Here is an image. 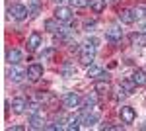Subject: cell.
Here are the masks:
<instances>
[{
    "mask_svg": "<svg viewBox=\"0 0 146 131\" xmlns=\"http://www.w3.org/2000/svg\"><path fill=\"white\" fill-rule=\"evenodd\" d=\"M10 16L14 18V20H18V22H22V20H25L27 18V14H29V8L27 6H23V4H14V6H10Z\"/></svg>",
    "mask_w": 146,
    "mask_h": 131,
    "instance_id": "6da1fadb",
    "label": "cell"
},
{
    "mask_svg": "<svg viewBox=\"0 0 146 131\" xmlns=\"http://www.w3.org/2000/svg\"><path fill=\"white\" fill-rule=\"evenodd\" d=\"M23 77H27V71H25V69H22V67H18V65H10V69H8V78H10V80L18 82V80H22Z\"/></svg>",
    "mask_w": 146,
    "mask_h": 131,
    "instance_id": "7a4b0ae2",
    "label": "cell"
},
{
    "mask_svg": "<svg viewBox=\"0 0 146 131\" xmlns=\"http://www.w3.org/2000/svg\"><path fill=\"white\" fill-rule=\"evenodd\" d=\"M119 116H121L123 123H135V120H136V112L131 106H123V108L119 110Z\"/></svg>",
    "mask_w": 146,
    "mask_h": 131,
    "instance_id": "3957f363",
    "label": "cell"
},
{
    "mask_svg": "<svg viewBox=\"0 0 146 131\" xmlns=\"http://www.w3.org/2000/svg\"><path fill=\"white\" fill-rule=\"evenodd\" d=\"M62 104H64V108H68V110L78 108L80 96L76 94V92H68V94H64V96H62Z\"/></svg>",
    "mask_w": 146,
    "mask_h": 131,
    "instance_id": "277c9868",
    "label": "cell"
},
{
    "mask_svg": "<svg viewBox=\"0 0 146 131\" xmlns=\"http://www.w3.org/2000/svg\"><path fill=\"white\" fill-rule=\"evenodd\" d=\"M43 77V65H39V63H33V65L27 67V78L35 82V80H39V78Z\"/></svg>",
    "mask_w": 146,
    "mask_h": 131,
    "instance_id": "5b68a950",
    "label": "cell"
},
{
    "mask_svg": "<svg viewBox=\"0 0 146 131\" xmlns=\"http://www.w3.org/2000/svg\"><path fill=\"white\" fill-rule=\"evenodd\" d=\"M105 39L111 41V43H119L123 39V30H119L117 26H111L107 32H105Z\"/></svg>",
    "mask_w": 146,
    "mask_h": 131,
    "instance_id": "8992f818",
    "label": "cell"
},
{
    "mask_svg": "<svg viewBox=\"0 0 146 131\" xmlns=\"http://www.w3.org/2000/svg\"><path fill=\"white\" fill-rule=\"evenodd\" d=\"M55 18L58 20V22H70V20H72V10L66 8V6H56Z\"/></svg>",
    "mask_w": 146,
    "mask_h": 131,
    "instance_id": "52a82bcc",
    "label": "cell"
},
{
    "mask_svg": "<svg viewBox=\"0 0 146 131\" xmlns=\"http://www.w3.org/2000/svg\"><path fill=\"white\" fill-rule=\"evenodd\" d=\"M119 20H121L123 24H135L138 18H136L135 10H131V8H125V10L119 12Z\"/></svg>",
    "mask_w": 146,
    "mask_h": 131,
    "instance_id": "ba28073f",
    "label": "cell"
},
{
    "mask_svg": "<svg viewBox=\"0 0 146 131\" xmlns=\"http://www.w3.org/2000/svg\"><path fill=\"white\" fill-rule=\"evenodd\" d=\"M86 77H90V78H109V77H107V73H103V69H101V67L94 65V63L88 67V73H86Z\"/></svg>",
    "mask_w": 146,
    "mask_h": 131,
    "instance_id": "9c48e42d",
    "label": "cell"
},
{
    "mask_svg": "<svg viewBox=\"0 0 146 131\" xmlns=\"http://www.w3.org/2000/svg\"><path fill=\"white\" fill-rule=\"evenodd\" d=\"M25 108H27V102H25V98L18 96V98L12 100V112H14V114H22V112H25Z\"/></svg>",
    "mask_w": 146,
    "mask_h": 131,
    "instance_id": "30bf717a",
    "label": "cell"
},
{
    "mask_svg": "<svg viewBox=\"0 0 146 131\" xmlns=\"http://www.w3.org/2000/svg\"><path fill=\"white\" fill-rule=\"evenodd\" d=\"M29 127H31V129H43V127H47L43 116H39V114H31V118H29Z\"/></svg>",
    "mask_w": 146,
    "mask_h": 131,
    "instance_id": "8fae6325",
    "label": "cell"
},
{
    "mask_svg": "<svg viewBox=\"0 0 146 131\" xmlns=\"http://www.w3.org/2000/svg\"><path fill=\"white\" fill-rule=\"evenodd\" d=\"M131 78L135 80L136 86H146V71H144V69H136Z\"/></svg>",
    "mask_w": 146,
    "mask_h": 131,
    "instance_id": "7c38bea8",
    "label": "cell"
},
{
    "mask_svg": "<svg viewBox=\"0 0 146 131\" xmlns=\"http://www.w3.org/2000/svg\"><path fill=\"white\" fill-rule=\"evenodd\" d=\"M39 45H41V35H39L37 32H33L29 37H27V47H29V51H37Z\"/></svg>",
    "mask_w": 146,
    "mask_h": 131,
    "instance_id": "4fadbf2b",
    "label": "cell"
},
{
    "mask_svg": "<svg viewBox=\"0 0 146 131\" xmlns=\"http://www.w3.org/2000/svg\"><path fill=\"white\" fill-rule=\"evenodd\" d=\"M131 43L136 45V47H144L146 45V33L144 32H136L131 35Z\"/></svg>",
    "mask_w": 146,
    "mask_h": 131,
    "instance_id": "5bb4252c",
    "label": "cell"
},
{
    "mask_svg": "<svg viewBox=\"0 0 146 131\" xmlns=\"http://www.w3.org/2000/svg\"><path fill=\"white\" fill-rule=\"evenodd\" d=\"M121 92H125V94H127V96H129V94H133V92H135V88H136V84H135V80H133V78H131V80H129V78H125V80H121Z\"/></svg>",
    "mask_w": 146,
    "mask_h": 131,
    "instance_id": "9a60e30c",
    "label": "cell"
},
{
    "mask_svg": "<svg viewBox=\"0 0 146 131\" xmlns=\"http://www.w3.org/2000/svg\"><path fill=\"white\" fill-rule=\"evenodd\" d=\"M94 90H96V92H100V94H107V92L111 90V84H109V80H107V78H103V80H98V82H96Z\"/></svg>",
    "mask_w": 146,
    "mask_h": 131,
    "instance_id": "2e32d148",
    "label": "cell"
},
{
    "mask_svg": "<svg viewBox=\"0 0 146 131\" xmlns=\"http://www.w3.org/2000/svg\"><path fill=\"white\" fill-rule=\"evenodd\" d=\"M22 59H23V55H22L20 49H10V51H8V63H10V65H18Z\"/></svg>",
    "mask_w": 146,
    "mask_h": 131,
    "instance_id": "e0dca14e",
    "label": "cell"
},
{
    "mask_svg": "<svg viewBox=\"0 0 146 131\" xmlns=\"http://www.w3.org/2000/svg\"><path fill=\"white\" fill-rule=\"evenodd\" d=\"M98 120H100V116H98V114H84L80 121H82V125H88V127H90V125H94Z\"/></svg>",
    "mask_w": 146,
    "mask_h": 131,
    "instance_id": "ac0fdd59",
    "label": "cell"
},
{
    "mask_svg": "<svg viewBox=\"0 0 146 131\" xmlns=\"http://www.w3.org/2000/svg\"><path fill=\"white\" fill-rule=\"evenodd\" d=\"M94 57H96V53H92V51H82V57H80V63L86 67H90L92 63H94Z\"/></svg>",
    "mask_w": 146,
    "mask_h": 131,
    "instance_id": "d6986e66",
    "label": "cell"
},
{
    "mask_svg": "<svg viewBox=\"0 0 146 131\" xmlns=\"http://www.w3.org/2000/svg\"><path fill=\"white\" fill-rule=\"evenodd\" d=\"M90 8L96 14H101V12L105 10V0H90Z\"/></svg>",
    "mask_w": 146,
    "mask_h": 131,
    "instance_id": "ffe728a7",
    "label": "cell"
},
{
    "mask_svg": "<svg viewBox=\"0 0 146 131\" xmlns=\"http://www.w3.org/2000/svg\"><path fill=\"white\" fill-rule=\"evenodd\" d=\"M45 30L49 33H56L58 32V30H60V28H58V20H45Z\"/></svg>",
    "mask_w": 146,
    "mask_h": 131,
    "instance_id": "44dd1931",
    "label": "cell"
},
{
    "mask_svg": "<svg viewBox=\"0 0 146 131\" xmlns=\"http://www.w3.org/2000/svg\"><path fill=\"white\" fill-rule=\"evenodd\" d=\"M60 73H62V77H74L76 75V67L70 65V63H64L62 69H60Z\"/></svg>",
    "mask_w": 146,
    "mask_h": 131,
    "instance_id": "7402d4cb",
    "label": "cell"
},
{
    "mask_svg": "<svg viewBox=\"0 0 146 131\" xmlns=\"http://www.w3.org/2000/svg\"><path fill=\"white\" fill-rule=\"evenodd\" d=\"M96 104H98V98H96V96H86V98H84V108L86 110L96 108Z\"/></svg>",
    "mask_w": 146,
    "mask_h": 131,
    "instance_id": "603a6c76",
    "label": "cell"
},
{
    "mask_svg": "<svg viewBox=\"0 0 146 131\" xmlns=\"http://www.w3.org/2000/svg\"><path fill=\"white\" fill-rule=\"evenodd\" d=\"M90 0H70V8H86Z\"/></svg>",
    "mask_w": 146,
    "mask_h": 131,
    "instance_id": "cb8c5ba5",
    "label": "cell"
},
{
    "mask_svg": "<svg viewBox=\"0 0 146 131\" xmlns=\"http://www.w3.org/2000/svg\"><path fill=\"white\" fill-rule=\"evenodd\" d=\"M37 100H39V102H53L55 96L49 94V92H39V94H37Z\"/></svg>",
    "mask_w": 146,
    "mask_h": 131,
    "instance_id": "d4e9b609",
    "label": "cell"
},
{
    "mask_svg": "<svg viewBox=\"0 0 146 131\" xmlns=\"http://www.w3.org/2000/svg\"><path fill=\"white\" fill-rule=\"evenodd\" d=\"M29 14H31V16H37V14H39V2H37V0H33V2H31Z\"/></svg>",
    "mask_w": 146,
    "mask_h": 131,
    "instance_id": "484cf974",
    "label": "cell"
},
{
    "mask_svg": "<svg viewBox=\"0 0 146 131\" xmlns=\"http://www.w3.org/2000/svg\"><path fill=\"white\" fill-rule=\"evenodd\" d=\"M55 55V49H45V51H41V61L43 59H51Z\"/></svg>",
    "mask_w": 146,
    "mask_h": 131,
    "instance_id": "4316f807",
    "label": "cell"
},
{
    "mask_svg": "<svg viewBox=\"0 0 146 131\" xmlns=\"http://www.w3.org/2000/svg\"><path fill=\"white\" fill-rule=\"evenodd\" d=\"M94 28H96V22H90V24H86V26H84V30H86V32H94Z\"/></svg>",
    "mask_w": 146,
    "mask_h": 131,
    "instance_id": "83f0119b",
    "label": "cell"
},
{
    "mask_svg": "<svg viewBox=\"0 0 146 131\" xmlns=\"http://www.w3.org/2000/svg\"><path fill=\"white\" fill-rule=\"evenodd\" d=\"M10 129H14V131H22L23 127H22V125H14V127H10Z\"/></svg>",
    "mask_w": 146,
    "mask_h": 131,
    "instance_id": "f1b7e54d",
    "label": "cell"
},
{
    "mask_svg": "<svg viewBox=\"0 0 146 131\" xmlns=\"http://www.w3.org/2000/svg\"><path fill=\"white\" fill-rule=\"evenodd\" d=\"M105 2H117V0H105Z\"/></svg>",
    "mask_w": 146,
    "mask_h": 131,
    "instance_id": "f546056e",
    "label": "cell"
},
{
    "mask_svg": "<svg viewBox=\"0 0 146 131\" xmlns=\"http://www.w3.org/2000/svg\"><path fill=\"white\" fill-rule=\"evenodd\" d=\"M55 2H58V4H60V2H62V0H55Z\"/></svg>",
    "mask_w": 146,
    "mask_h": 131,
    "instance_id": "4dcf8cb0",
    "label": "cell"
}]
</instances>
